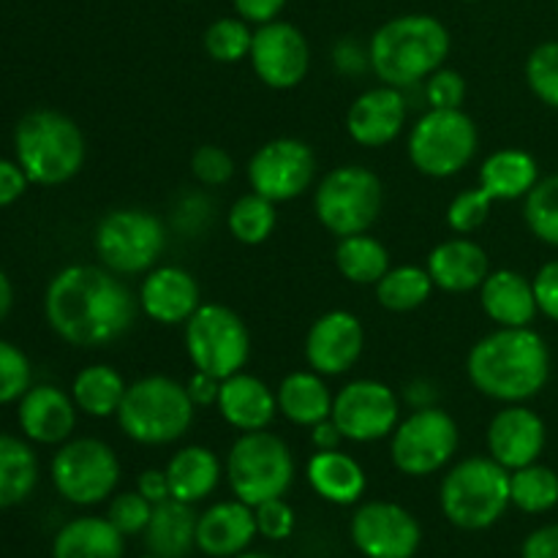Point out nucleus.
I'll return each instance as SVG.
<instances>
[{"label": "nucleus", "instance_id": "f257e3e1", "mask_svg": "<svg viewBox=\"0 0 558 558\" xmlns=\"http://www.w3.org/2000/svg\"><path fill=\"white\" fill-rule=\"evenodd\" d=\"M140 298L118 272L96 265H71L49 281L44 314L71 347H107L134 327Z\"/></svg>", "mask_w": 558, "mask_h": 558}, {"label": "nucleus", "instance_id": "f03ea898", "mask_svg": "<svg viewBox=\"0 0 558 558\" xmlns=\"http://www.w3.org/2000/svg\"><path fill=\"white\" fill-rule=\"evenodd\" d=\"M466 374L483 396L501 403H523L548 385V343L532 327H499L474 343L466 357Z\"/></svg>", "mask_w": 558, "mask_h": 558}, {"label": "nucleus", "instance_id": "7ed1b4c3", "mask_svg": "<svg viewBox=\"0 0 558 558\" xmlns=\"http://www.w3.org/2000/svg\"><path fill=\"white\" fill-rule=\"evenodd\" d=\"M452 38L430 14H403L385 22L368 41L371 71L390 87H412L445 65Z\"/></svg>", "mask_w": 558, "mask_h": 558}, {"label": "nucleus", "instance_id": "20e7f679", "mask_svg": "<svg viewBox=\"0 0 558 558\" xmlns=\"http://www.w3.org/2000/svg\"><path fill=\"white\" fill-rule=\"evenodd\" d=\"M194 414L196 403L183 381L153 374L131 381L114 417L120 430L136 445L163 447L189 434Z\"/></svg>", "mask_w": 558, "mask_h": 558}, {"label": "nucleus", "instance_id": "39448f33", "mask_svg": "<svg viewBox=\"0 0 558 558\" xmlns=\"http://www.w3.org/2000/svg\"><path fill=\"white\" fill-rule=\"evenodd\" d=\"M16 163L38 185L69 183L85 163V134L54 109H36L16 123Z\"/></svg>", "mask_w": 558, "mask_h": 558}, {"label": "nucleus", "instance_id": "423d86ee", "mask_svg": "<svg viewBox=\"0 0 558 558\" xmlns=\"http://www.w3.org/2000/svg\"><path fill=\"white\" fill-rule=\"evenodd\" d=\"M439 505L447 521L463 532H485L501 521L510 501V472L494 458H466L445 474Z\"/></svg>", "mask_w": 558, "mask_h": 558}, {"label": "nucleus", "instance_id": "0eeeda50", "mask_svg": "<svg viewBox=\"0 0 558 558\" xmlns=\"http://www.w3.org/2000/svg\"><path fill=\"white\" fill-rule=\"evenodd\" d=\"M223 474L234 499L248 507L281 499L294 483V456L287 441L270 430H248L229 447Z\"/></svg>", "mask_w": 558, "mask_h": 558}, {"label": "nucleus", "instance_id": "6e6552de", "mask_svg": "<svg viewBox=\"0 0 558 558\" xmlns=\"http://www.w3.org/2000/svg\"><path fill=\"white\" fill-rule=\"evenodd\" d=\"M385 207V185L368 167L349 163L330 169L316 185L314 213L322 227L336 238L363 234Z\"/></svg>", "mask_w": 558, "mask_h": 558}, {"label": "nucleus", "instance_id": "1a4fd4ad", "mask_svg": "<svg viewBox=\"0 0 558 558\" xmlns=\"http://www.w3.org/2000/svg\"><path fill=\"white\" fill-rule=\"evenodd\" d=\"M98 262L118 276L150 272L167 248V227L142 207H120L98 221L93 234Z\"/></svg>", "mask_w": 558, "mask_h": 558}, {"label": "nucleus", "instance_id": "9d476101", "mask_svg": "<svg viewBox=\"0 0 558 558\" xmlns=\"http://www.w3.org/2000/svg\"><path fill=\"white\" fill-rule=\"evenodd\" d=\"M480 134L463 109H428L409 134V158L425 178H456L477 156Z\"/></svg>", "mask_w": 558, "mask_h": 558}, {"label": "nucleus", "instance_id": "9b49d317", "mask_svg": "<svg viewBox=\"0 0 558 558\" xmlns=\"http://www.w3.org/2000/svg\"><path fill=\"white\" fill-rule=\"evenodd\" d=\"M185 352L196 371L229 379L251 357V332L243 316L221 303H202L185 322Z\"/></svg>", "mask_w": 558, "mask_h": 558}, {"label": "nucleus", "instance_id": "f8f14e48", "mask_svg": "<svg viewBox=\"0 0 558 558\" xmlns=\"http://www.w3.org/2000/svg\"><path fill=\"white\" fill-rule=\"evenodd\" d=\"M458 423L439 407L414 409L390 436V458L407 477H430L456 458Z\"/></svg>", "mask_w": 558, "mask_h": 558}, {"label": "nucleus", "instance_id": "ddd939ff", "mask_svg": "<svg viewBox=\"0 0 558 558\" xmlns=\"http://www.w3.org/2000/svg\"><path fill=\"white\" fill-rule=\"evenodd\" d=\"M52 483L71 505H101L118 488L120 461L101 439L65 441L52 458Z\"/></svg>", "mask_w": 558, "mask_h": 558}, {"label": "nucleus", "instance_id": "4468645a", "mask_svg": "<svg viewBox=\"0 0 558 558\" xmlns=\"http://www.w3.org/2000/svg\"><path fill=\"white\" fill-rule=\"evenodd\" d=\"M330 420L347 441L368 445L392 436L401 420V401L385 381L354 379L336 392Z\"/></svg>", "mask_w": 558, "mask_h": 558}, {"label": "nucleus", "instance_id": "2eb2a0df", "mask_svg": "<svg viewBox=\"0 0 558 558\" xmlns=\"http://www.w3.org/2000/svg\"><path fill=\"white\" fill-rule=\"evenodd\" d=\"M316 156L303 140L278 136L262 145L248 161L251 191L270 202H292L311 189Z\"/></svg>", "mask_w": 558, "mask_h": 558}, {"label": "nucleus", "instance_id": "dca6fc26", "mask_svg": "<svg viewBox=\"0 0 558 558\" xmlns=\"http://www.w3.org/2000/svg\"><path fill=\"white\" fill-rule=\"evenodd\" d=\"M352 543L365 558H414L423 529L407 507L396 501H365L352 515Z\"/></svg>", "mask_w": 558, "mask_h": 558}, {"label": "nucleus", "instance_id": "f3484780", "mask_svg": "<svg viewBox=\"0 0 558 558\" xmlns=\"http://www.w3.org/2000/svg\"><path fill=\"white\" fill-rule=\"evenodd\" d=\"M251 69L272 90H292L305 80L311 69V49L303 31L292 22L272 20L254 31Z\"/></svg>", "mask_w": 558, "mask_h": 558}, {"label": "nucleus", "instance_id": "a211bd4d", "mask_svg": "<svg viewBox=\"0 0 558 558\" xmlns=\"http://www.w3.org/2000/svg\"><path fill=\"white\" fill-rule=\"evenodd\" d=\"M365 349V327L349 311H327L305 336V360L322 376H341L357 365Z\"/></svg>", "mask_w": 558, "mask_h": 558}, {"label": "nucleus", "instance_id": "6ab92c4d", "mask_svg": "<svg viewBox=\"0 0 558 558\" xmlns=\"http://www.w3.org/2000/svg\"><path fill=\"white\" fill-rule=\"evenodd\" d=\"M545 441H548L545 420L523 403H507L488 425V452L507 472L537 463Z\"/></svg>", "mask_w": 558, "mask_h": 558}, {"label": "nucleus", "instance_id": "aec40b11", "mask_svg": "<svg viewBox=\"0 0 558 558\" xmlns=\"http://www.w3.org/2000/svg\"><path fill=\"white\" fill-rule=\"evenodd\" d=\"M409 118L401 87L379 85L360 93L347 112V131L357 145L385 147L403 131Z\"/></svg>", "mask_w": 558, "mask_h": 558}, {"label": "nucleus", "instance_id": "412c9836", "mask_svg": "<svg viewBox=\"0 0 558 558\" xmlns=\"http://www.w3.org/2000/svg\"><path fill=\"white\" fill-rule=\"evenodd\" d=\"M202 305V292L189 270L174 265L153 267L140 287V308L158 325H185Z\"/></svg>", "mask_w": 558, "mask_h": 558}, {"label": "nucleus", "instance_id": "4be33fe9", "mask_svg": "<svg viewBox=\"0 0 558 558\" xmlns=\"http://www.w3.org/2000/svg\"><path fill=\"white\" fill-rule=\"evenodd\" d=\"M259 529L256 512L245 501H218L196 521V550L210 558H234L248 550Z\"/></svg>", "mask_w": 558, "mask_h": 558}, {"label": "nucleus", "instance_id": "5701e85b", "mask_svg": "<svg viewBox=\"0 0 558 558\" xmlns=\"http://www.w3.org/2000/svg\"><path fill=\"white\" fill-rule=\"evenodd\" d=\"M20 428L38 445H63L76 428V403L60 387L38 385L20 398Z\"/></svg>", "mask_w": 558, "mask_h": 558}, {"label": "nucleus", "instance_id": "b1692460", "mask_svg": "<svg viewBox=\"0 0 558 558\" xmlns=\"http://www.w3.org/2000/svg\"><path fill=\"white\" fill-rule=\"evenodd\" d=\"M216 409L234 430L248 434V430H265L276 420L278 398L276 390H270V385H265L259 376L240 371L221 381Z\"/></svg>", "mask_w": 558, "mask_h": 558}, {"label": "nucleus", "instance_id": "393cba45", "mask_svg": "<svg viewBox=\"0 0 558 558\" xmlns=\"http://www.w3.org/2000/svg\"><path fill=\"white\" fill-rule=\"evenodd\" d=\"M425 267H428L436 289H445V292L456 294H466L480 289L490 272L488 254H485L483 245L463 238V234L436 245L428 254Z\"/></svg>", "mask_w": 558, "mask_h": 558}, {"label": "nucleus", "instance_id": "a878e982", "mask_svg": "<svg viewBox=\"0 0 558 558\" xmlns=\"http://www.w3.org/2000/svg\"><path fill=\"white\" fill-rule=\"evenodd\" d=\"M480 305L499 327H532L537 319L534 283L518 270H494L480 287Z\"/></svg>", "mask_w": 558, "mask_h": 558}, {"label": "nucleus", "instance_id": "bb28decb", "mask_svg": "<svg viewBox=\"0 0 558 558\" xmlns=\"http://www.w3.org/2000/svg\"><path fill=\"white\" fill-rule=\"evenodd\" d=\"M305 477L316 496L338 507L357 505L368 488L365 469L341 450H316L305 466Z\"/></svg>", "mask_w": 558, "mask_h": 558}, {"label": "nucleus", "instance_id": "cd10ccee", "mask_svg": "<svg viewBox=\"0 0 558 558\" xmlns=\"http://www.w3.org/2000/svg\"><path fill=\"white\" fill-rule=\"evenodd\" d=\"M167 480L172 499L185 501V505H199L221 483V461L210 447L191 445L174 452L167 463Z\"/></svg>", "mask_w": 558, "mask_h": 558}, {"label": "nucleus", "instance_id": "c85d7f7f", "mask_svg": "<svg viewBox=\"0 0 558 558\" xmlns=\"http://www.w3.org/2000/svg\"><path fill=\"white\" fill-rule=\"evenodd\" d=\"M196 521L194 505L167 499L153 507L150 523L145 529V548L158 558H185L196 548Z\"/></svg>", "mask_w": 558, "mask_h": 558}, {"label": "nucleus", "instance_id": "c756f323", "mask_svg": "<svg viewBox=\"0 0 558 558\" xmlns=\"http://www.w3.org/2000/svg\"><path fill=\"white\" fill-rule=\"evenodd\" d=\"M539 183V167L532 153L521 147H505L490 153L480 167V189L494 202L526 199L529 191Z\"/></svg>", "mask_w": 558, "mask_h": 558}, {"label": "nucleus", "instance_id": "7c9ffc66", "mask_svg": "<svg viewBox=\"0 0 558 558\" xmlns=\"http://www.w3.org/2000/svg\"><path fill=\"white\" fill-rule=\"evenodd\" d=\"M278 412L294 425L303 428H314L322 420L332 414V401L336 396L327 387L325 376L316 371H294V374L283 376L281 387L276 390Z\"/></svg>", "mask_w": 558, "mask_h": 558}, {"label": "nucleus", "instance_id": "2f4dec72", "mask_svg": "<svg viewBox=\"0 0 558 558\" xmlns=\"http://www.w3.org/2000/svg\"><path fill=\"white\" fill-rule=\"evenodd\" d=\"M125 537L109 518L85 515L65 523L52 543V558H123Z\"/></svg>", "mask_w": 558, "mask_h": 558}, {"label": "nucleus", "instance_id": "473e14b6", "mask_svg": "<svg viewBox=\"0 0 558 558\" xmlns=\"http://www.w3.org/2000/svg\"><path fill=\"white\" fill-rule=\"evenodd\" d=\"M125 385L123 374L114 371L112 365H87L76 374L74 385H71V398H74L76 409L90 417H114L123 403Z\"/></svg>", "mask_w": 558, "mask_h": 558}, {"label": "nucleus", "instance_id": "72a5a7b5", "mask_svg": "<svg viewBox=\"0 0 558 558\" xmlns=\"http://www.w3.org/2000/svg\"><path fill=\"white\" fill-rule=\"evenodd\" d=\"M38 483L36 452L22 439L0 434V510L22 505Z\"/></svg>", "mask_w": 558, "mask_h": 558}, {"label": "nucleus", "instance_id": "f704fd0d", "mask_svg": "<svg viewBox=\"0 0 558 558\" xmlns=\"http://www.w3.org/2000/svg\"><path fill=\"white\" fill-rule=\"evenodd\" d=\"M336 265L347 281L352 283H379L385 272L390 270V251L385 243L371 238L368 232L363 234H349V238H338L336 248Z\"/></svg>", "mask_w": 558, "mask_h": 558}, {"label": "nucleus", "instance_id": "c9c22d12", "mask_svg": "<svg viewBox=\"0 0 558 558\" xmlns=\"http://www.w3.org/2000/svg\"><path fill=\"white\" fill-rule=\"evenodd\" d=\"M434 292V278H430L428 267L417 265H401L390 267L379 283H376V300L381 308L392 311V314H409L425 305Z\"/></svg>", "mask_w": 558, "mask_h": 558}, {"label": "nucleus", "instance_id": "e433bc0d", "mask_svg": "<svg viewBox=\"0 0 558 558\" xmlns=\"http://www.w3.org/2000/svg\"><path fill=\"white\" fill-rule=\"evenodd\" d=\"M510 501L521 512L543 515L558 507V474L543 463L510 472Z\"/></svg>", "mask_w": 558, "mask_h": 558}, {"label": "nucleus", "instance_id": "4c0bfd02", "mask_svg": "<svg viewBox=\"0 0 558 558\" xmlns=\"http://www.w3.org/2000/svg\"><path fill=\"white\" fill-rule=\"evenodd\" d=\"M227 227L232 238L243 245H259L276 232L278 227V210L276 202L265 199L259 194H245L229 207Z\"/></svg>", "mask_w": 558, "mask_h": 558}, {"label": "nucleus", "instance_id": "58836bf2", "mask_svg": "<svg viewBox=\"0 0 558 558\" xmlns=\"http://www.w3.org/2000/svg\"><path fill=\"white\" fill-rule=\"evenodd\" d=\"M526 227L545 245L558 248V174L539 178V183L523 199Z\"/></svg>", "mask_w": 558, "mask_h": 558}, {"label": "nucleus", "instance_id": "ea45409f", "mask_svg": "<svg viewBox=\"0 0 558 558\" xmlns=\"http://www.w3.org/2000/svg\"><path fill=\"white\" fill-rule=\"evenodd\" d=\"M251 44H254V31L243 16H221L205 31V52L216 63H240L251 54Z\"/></svg>", "mask_w": 558, "mask_h": 558}, {"label": "nucleus", "instance_id": "a19ab883", "mask_svg": "<svg viewBox=\"0 0 558 558\" xmlns=\"http://www.w3.org/2000/svg\"><path fill=\"white\" fill-rule=\"evenodd\" d=\"M526 82L534 96L558 109V41H543L526 60Z\"/></svg>", "mask_w": 558, "mask_h": 558}, {"label": "nucleus", "instance_id": "79ce46f5", "mask_svg": "<svg viewBox=\"0 0 558 558\" xmlns=\"http://www.w3.org/2000/svg\"><path fill=\"white\" fill-rule=\"evenodd\" d=\"M490 207H494V199H490L488 191L480 189V185L477 189L461 191V194L450 202V207H447V227L456 234H463V238H466V234L477 232V229L488 221Z\"/></svg>", "mask_w": 558, "mask_h": 558}, {"label": "nucleus", "instance_id": "37998d69", "mask_svg": "<svg viewBox=\"0 0 558 558\" xmlns=\"http://www.w3.org/2000/svg\"><path fill=\"white\" fill-rule=\"evenodd\" d=\"M153 505L140 494V490H125L118 494L109 501L107 518L112 521V526L118 529L123 537H136V534H145L147 523H150Z\"/></svg>", "mask_w": 558, "mask_h": 558}, {"label": "nucleus", "instance_id": "c03bdc74", "mask_svg": "<svg viewBox=\"0 0 558 558\" xmlns=\"http://www.w3.org/2000/svg\"><path fill=\"white\" fill-rule=\"evenodd\" d=\"M31 363L14 343L0 341V403H11L31 390Z\"/></svg>", "mask_w": 558, "mask_h": 558}, {"label": "nucleus", "instance_id": "a18cd8bd", "mask_svg": "<svg viewBox=\"0 0 558 558\" xmlns=\"http://www.w3.org/2000/svg\"><path fill=\"white\" fill-rule=\"evenodd\" d=\"M191 172L202 185L218 189V185H227L234 178V158L218 145H202L191 156Z\"/></svg>", "mask_w": 558, "mask_h": 558}, {"label": "nucleus", "instance_id": "49530a36", "mask_svg": "<svg viewBox=\"0 0 558 558\" xmlns=\"http://www.w3.org/2000/svg\"><path fill=\"white\" fill-rule=\"evenodd\" d=\"M425 98H428L430 109H461L463 98H466V80L458 71L441 65L425 80Z\"/></svg>", "mask_w": 558, "mask_h": 558}, {"label": "nucleus", "instance_id": "de8ad7c7", "mask_svg": "<svg viewBox=\"0 0 558 558\" xmlns=\"http://www.w3.org/2000/svg\"><path fill=\"white\" fill-rule=\"evenodd\" d=\"M254 512H256V529H259V534L265 539H270V543H281V539L292 537L298 518H294L292 507L283 501V496L281 499L262 501L259 507H254Z\"/></svg>", "mask_w": 558, "mask_h": 558}, {"label": "nucleus", "instance_id": "09e8293b", "mask_svg": "<svg viewBox=\"0 0 558 558\" xmlns=\"http://www.w3.org/2000/svg\"><path fill=\"white\" fill-rule=\"evenodd\" d=\"M534 298H537L539 314L548 316L550 322H558V259L545 262L532 278Z\"/></svg>", "mask_w": 558, "mask_h": 558}, {"label": "nucleus", "instance_id": "8fccbe9b", "mask_svg": "<svg viewBox=\"0 0 558 558\" xmlns=\"http://www.w3.org/2000/svg\"><path fill=\"white\" fill-rule=\"evenodd\" d=\"M238 16H243L248 25H267V22L278 20L281 11L287 9L289 0H232Z\"/></svg>", "mask_w": 558, "mask_h": 558}, {"label": "nucleus", "instance_id": "3c124183", "mask_svg": "<svg viewBox=\"0 0 558 558\" xmlns=\"http://www.w3.org/2000/svg\"><path fill=\"white\" fill-rule=\"evenodd\" d=\"M27 183H31V180H27L25 169H22L20 163L0 158V207L14 205V202L25 194Z\"/></svg>", "mask_w": 558, "mask_h": 558}, {"label": "nucleus", "instance_id": "603ef678", "mask_svg": "<svg viewBox=\"0 0 558 558\" xmlns=\"http://www.w3.org/2000/svg\"><path fill=\"white\" fill-rule=\"evenodd\" d=\"M521 558H558V523L534 529V532L523 539Z\"/></svg>", "mask_w": 558, "mask_h": 558}, {"label": "nucleus", "instance_id": "864d4df0", "mask_svg": "<svg viewBox=\"0 0 558 558\" xmlns=\"http://www.w3.org/2000/svg\"><path fill=\"white\" fill-rule=\"evenodd\" d=\"M332 60H336V69L349 76L363 74V71L371 65L368 49H360V44L352 41V38H343V41L338 44L336 52H332Z\"/></svg>", "mask_w": 558, "mask_h": 558}, {"label": "nucleus", "instance_id": "5fc2aeb1", "mask_svg": "<svg viewBox=\"0 0 558 558\" xmlns=\"http://www.w3.org/2000/svg\"><path fill=\"white\" fill-rule=\"evenodd\" d=\"M185 387H189V396H191V401L196 403V409H207V407H216L218 403L221 379L205 374V371H194V374H191V379L185 381Z\"/></svg>", "mask_w": 558, "mask_h": 558}, {"label": "nucleus", "instance_id": "6e6d98bb", "mask_svg": "<svg viewBox=\"0 0 558 558\" xmlns=\"http://www.w3.org/2000/svg\"><path fill=\"white\" fill-rule=\"evenodd\" d=\"M136 490H140V494L145 496L153 507L161 505V501H167V499H172L167 472H161V469H145V472L140 474V480H136Z\"/></svg>", "mask_w": 558, "mask_h": 558}, {"label": "nucleus", "instance_id": "4d7b16f0", "mask_svg": "<svg viewBox=\"0 0 558 558\" xmlns=\"http://www.w3.org/2000/svg\"><path fill=\"white\" fill-rule=\"evenodd\" d=\"M311 441H314L316 450H341L343 434L338 430V425L327 417V420H322L319 425H314V428H311Z\"/></svg>", "mask_w": 558, "mask_h": 558}, {"label": "nucleus", "instance_id": "13d9d810", "mask_svg": "<svg viewBox=\"0 0 558 558\" xmlns=\"http://www.w3.org/2000/svg\"><path fill=\"white\" fill-rule=\"evenodd\" d=\"M407 401L412 409H428L436 407V387L425 379H414L407 385Z\"/></svg>", "mask_w": 558, "mask_h": 558}, {"label": "nucleus", "instance_id": "bf43d9fd", "mask_svg": "<svg viewBox=\"0 0 558 558\" xmlns=\"http://www.w3.org/2000/svg\"><path fill=\"white\" fill-rule=\"evenodd\" d=\"M11 303H14V289H11V283H9V278H5V272L0 270V319H3V316L9 314Z\"/></svg>", "mask_w": 558, "mask_h": 558}, {"label": "nucleus", "instance_id": "052dcab7", "mask_svg": "<svg viewBox=\"0 0 558 558\" xmlns=\"http://www.w3.org/2000/svg\"><path fill=\"white\" fill-rule=\"evenodd\" d=\"M234 558H272V556H267V554H240Z\"/></svg>", "mask_w": 558, "mask_h": 558}, {"label": "nucleus", "instance_id": "680f3d73", "mask_svg": "<svg viewBox=\"0 0 558 558\" xmlns=\"http://www.w3.org/2000/svg\"><path fill=\"white\" fill-rule=\"evenodd\" d=\"M140 558H158V556H153V554H147V556H140Z\"/></svg>", "mask_w": 558, "mask_h": 558}, {"label": "nucleus", "instance_id": "e2e57ef3", "mask_svg": "<svg viewBox=\"0 0 558 558\" xmlns=\"http://www.w3.org/2000/svg\"><path fill=\"white\" fill-rule=\"evenodd\" d=\"M469 3H477V0H469Z\"/></svg>", "mask_w": 558, "mask_h": 558}]
</instances>
